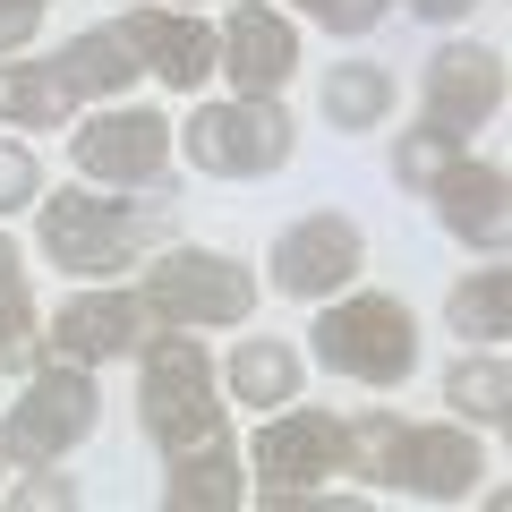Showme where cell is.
I'll list each match as a JSON object with an SVG mask.
<instances>
[{"label": "cell", "instance_id": "9", "mask_svg": "<svg viewBox=\"0 0 512 512\" xmlns=\"http://www.w3.org/2000/svg\"><path fill=\"white\" fill-rule=\"evenodd\" d=\"M350 461V427L333 419V410H282V419H265V436H256V504L282 487H316V478H342Z\"/></svg>", "mask_w": 512, "mask_h": 512}, {"label": "cell", "instance_id": "15", "mask_svg": "<svg viewBox=\"0 0 512 512\" xmlns=\"http://www.w3.org/2000/svg\"><path fill=\"white\" fill-rule=\"evenodd\" d=\"M120 35L137 43V60H146L163 86L197 94L205 77H214V35H205V18H180V9H128Z\"/></svg>", "mask_w": 512, "mask_h": 512}, {"label": "cell", "instance_id": "17", "mask_svg": "<svg viewBox=\"0 0 512 512\" xmlns=\"http://www.w3.org/2000/svg\"><path fill=\"white\" fill-rule=\"evenodd\" d=\"M137 43L120 35V26H86V35L60 52V77H69V94L77 103H94V94H120V86H137Z\"/></svg>", "mask_w": 512, "mask_h": 512}, {"label": "cell", "instance_id": "24", "mask_svg": "<svg viewBox=\"0 0 512 512\" xmlns=\"http://www.w3.org/2000/svg\"><path fill=\"white\" fill-rule=\"evenodd\" d=\"M453 163H461V137H453V128H436V120L410 128L402 146H393V180H402V188H436Z\"/></svg>", "mask_w": 512, "mask_h": 512}, {"label": "cell", "instance_id": "4", "mask_svg": "<svg viewBox=\"0 0 512 512\" xmlns=\"http://www.w3.org/2000/svg\"><path fill=\"white\" fill-rule=\"evenodd\" d=\"M137 350H146V436L163 444V461L214 444L222 436V384L205 367V342H188L180 325H163Z\"/></svg>", "mask_w": 512, "mask_h": 512}, {"label": "cell", "instance_id": "1", "mask_svg": "<svg viewBox=\"0 0 512 512\" xmlns=\"http://www.w3.org/2000/svg\"><path fill=\"white\" fill-rule=\"evenodd\" d=\"M350 461L384 495H427V504H461L487 478L470 427H402V419H384V410L350 427Z\"/></svg>", "mask_w": 512, "mask_h": 512}, {"label": "cell", "instance_id": "25", "mask_svg": "<svg viewBox=\"0 0 512 512\" xmlns=\"http://www.w3.org/2000/svg\"><path fill=\"white\" fill-rule=\"evenodd\" d=\"M316 26H333V35H367V26L384 18V0H299Z\"/></svg>", "mask_w": 512, "mask_h": 512}, {"label": "cell", "instance_id": "5", "mask_svg": "<svg viewBox=\"0 0 512 512\" xmlns=\"http://www.w3.org/2000/svg\"><path fill=\"white\" fill-rule=\"evenodd\" d=\"M137 299H146L154 325H180V333H197V325H248L256 274L239 265V256H222V248H171V256H154V274H146Z\"/></svg>", "mask_w": 512, "mask_h": 512}, {"label": "cell", "instance_id": "16", "mask_svg": "<svg viewBox=\"0 0 512 512\" xmlns=\"http://www.w3.org/2000/svg\"><path fill=\"white\" fill-rule=\"evenodd\" d=\"M163 504H171V512H231V504H248V487H239V461H231V436L197 444V453H171Z\"/></svg>", "mask_w": 512, "mask_h": 512}, {"label": "cell", "instance_id": "28", "mask_svg": "<svg viewBox=\"0 0 512 512\" xmlns=\"http://www.w3.org/2000/svg\"><path fill=\"white\" fill-rule=\"evenodd\" d=\"M18 504H26V512H60V504H77V487H69V478H26Z\"/></svg>", "mask_w": 512, "mask_h": 512}, {"label": "cell", "instance_id": "20", "mask_svg": "<svg viewBox=\"0 0 512 512\" xmlns=\"http://www.w3.org/2000/svg\"><path fill=\"white\" fill-rule=\"evenodd\" d=\"M444 316H453L461 342H504V333H512V274H504V265L470 274L453 299H444Z\"/></svg>", "mask_w": 512, "mask_h": 512}, {"label": "cell", "instance_id": "18", "mask_svg": "<svg viewBox=\"0 0 512 512\" xmlns=\"http://www.w3.org/2000/svg\"><path fill=\"white\" fill-rule=\"evenodd\" d=\"M77 111L69 77H60V60H0V120L18 128H60Z\"/></svg>", "mask_w": 512, "mask_h": 512}, {"label": "cell", "instance_id": "6", "mask_svg": "<svg viewBox=\"0 0 512 512\" xmlns=\"http://www.w3.org/2000/svg\"><path fill=\"white\" fill-rule=\"evenodd\" d=\"M94 410H103V402H94V376H86L77 359H52V367L18 393V410L0 419V453L26 461V470H52L69 444L94 436Z\"/></svg>", "mask_w": 512, "mask_h": 512}, {"label": "cell", "instance_id": "23", "mask_svg": "<svg viewBox=\"0 0 512 512\" xmlns=\"http://www.w3.org/2000/svg\"><path fill=\"white\" fill-rule=\"evenodd\" d=\"M384 111H393V77L384 69H333V86H325V120L333 128H376Z\"/></svg>", "mask_w": 512, "mask_h": 512}, {"label": "cell", "instance_id": "14", "mask_svg": "<svg viewBox=\"0 0 512 512\" xmlns=\"http://www.w3.org/2000/svg\"><path fill=\"white\" fill-rule=\"evenodd\" d=\"M436 222L461 239V248L504 256V239H512V188H504V171H495V163H470V154H461V163L436 180Z\"/></svg>", "mask_w": 512, "mask_h": 512}, {"label": "cell", "instance_id": "2", "mask_svg": "<svg viewBox=\"0 0 512 512\" xmlns=\"http://www.w3.org/2000/svg\"><path fill=\"white\" fill-rule=\"evenodd\" d=\"M163 231H171V205H111V197H86V188H60L52 205H35V239L60 274H120Z\"/></svg>", "mask_w": 512, "mask_h": 512}, {"label": "cell", "instance_id": "19", "mask_svg": "<svg viewBox=\"0 0 512 512\" xmlns=\"http://www.w3.org/2000/svg\"><path fill=\"white\" fill-rule=\"evenodd\" d=\"M231 393H239L248 410L299 402V350H291V342H239V350H231Z\"/></svg>", "mask_w": 512, "mask_h": 512}, {"label": "cell", "instance_id": "22", "mask_svg": "<svg viewBox=\"0 0 512 512\" xmlns=\"http://www.w3.org/2000/svg\"><path fill=\"white\" fill-rule=\"evenodd\" d=\"M444 402L470 427H504L512 419V367L504 359H461L453 376H444Z\"/></svg>", "mask_w": 512, "mask_h": 512}, {"label": "cell", "instance_id": "29", "mask_svg": "<svg viewBox=\"0 0 512 512\" xmlns=\"http://www.w3.org/2000/svg\"><path fill=\"white\" fill-rule=\"evenodd\" d=\"M478 0H410V18H427V26H453V18H470Z\"/></svg>", "mask_w": 512, "mask_h": 512}, {"label": "cell", "instance_id": "21", "mask_svg": "<svg viewBox=\"0 0 512 512\" xmlns=\"http://www.w3.org/2000/svg\"><path fill=\"white\" fill-rule=\"evenodd\" d=\"M35 299H26V274H18V239L0 231V376L35 367Z\"/></svg>", "mask_w": 512, "mask_h": 512}, {"label": "cell", "instance_id": "8", "mask_svg": "<svg viewBox=\"0 0 512 512\" xmlns=\"http://www.w3.org/2000/svg\"><path fill=\"white\" fill-rule=\"evenodd\" d=\"M69 163L103 188H154L171 163V120L163 111H94L69 137Z\"/></svg>", "mask_w": 512, "mask_h": 512}, {"label": "cell", "instance_id": "13", "mask_svg": "<svg viewBox=\"0 0 512 512\" xmlns=\"http://www.w3.org/2000/svg\"><path fill=\"white\" fill-rule=\"evenodd\" d=\"M146 299L137 291H77V299H60V316H52V350L60 359H77V367H94V359H128V350L146 342Z\"/></svg>", "mask_w": 512, "mask_h": 512}, {"label": "cell", "instance_id": "10", "mask_svg": "<svg viewBox=\"0 0 512 512\" xmlns=\"http://www.w3.org/2000/svg\"><path fill=\"white\" fill-rule=\"evenodd\" d=\"M359 265H367V239H359L350 214H308V222H291V231L274 239V291H291V299L350 291Z\"/></svg>", "mask_w": 512, "mask_h": 512}, {"label": "cell", "instance_id": "27", "mask_svg": "<svg viewBox=\"0 0 512 512\" xmlns=\"http://www.w3.org/2000/svg\"><path fill=\"white\" fill-rule=\"evenodd\" d=\"M35 26H43V0H0V60L26 52V43H35Z\"/></svg>", "mask_w": 512, "mask_h": 512}, {"label": "cell", "instance_id": "26", "mask_svg": "<svg viewBox=\"0 0 512 512\" xmlns=\"http://www.w3.org/2000/svg\"><path fill=\"white\" fill-rule=\"evenodd\" d=\"M9 205H35V154L26 146H0V214Z\"/></svg>", "mask_w": 512, "mask_h": 512}, {"label": "cell", "instance_id": "7", "mask_svg": "<svg viewBox=\"0 0 512 512\" xmlns=\"http://www.w3.org/2000/svg\"><path fill=\"white\" fill-rule=\"evenodd\" d=\"M180 137H188V163L205 180H265V171L291 163V120H282V103H248V94L239 103H205Z\"/></svg>", "mask_w": 512, "mask_h": 512}, {"label": "cell", "instance_id": "11", "mask_svg": "<svg viewBox=\"0 0 512 512\" xmlns=\"http://www.w3.org/2000/svg\"><path fill=\"white\" fill-rule=\"evenodd\" d=\"M214 69L231 77L248 103H274V94L291 86V69H299V35H291V18H274L265 0H239L231 18H222Z\"/></svg>", "mask_w": 512, "mask_h": 512}, {"label": "cell", "instance_id": "12", "mask_svg": "<svg viewBox=\"0 0 512 512\" xmlns=\"http://www.w3.org/2000/svg\"><path fill=\"white\" fill-rule=\"evenodd\" d=\"M419 94H427V120L436 128L470 137L478 120L504 111V52H487V43H444V52L419 69Z\"/></svg>", "mask_w": 512, "mask_h": 512}, {"label": "cell", "instance_id": "3", "mask_svg": "<svg viewBox=\"0 0 512 512\" xmlns=\"http://www.w3.org/2000/svg\"><path fill=\"white\" fill-rule=\"evenodd\" d=\"M316 359L350 384H402L419 367V316L402 308L393 291H350L316 316Z\"/></svg>", "mask_w": 512, "mask_h": 512}]
</instances>
